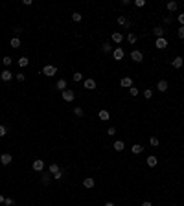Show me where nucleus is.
<instances>
[{
    "mask_svg": "<svg viewBox=\"0 0 184 206\" xmlns=\"http://www.w3.org/2000/svg\"><path fill=\"white\" fill-rule=\"evenodd\" d=\"M101 52H105V53H111V52H114V48L111 46V44L103 42V44H101Z\"/></svg>",
    "mask_w": 184,
    "mask_h": 206,
    "instance_id": "5701e85b",
    "label": "nucleus"
},
{
    "mask_svg": "<svg viewBox=\"0 0 184 206\" xmlns=\"http://www.w3.org/2000/svg\"><path fill=\"white\" fill-rule=\"evenodd\" d=\"M111 39H112V42H116V44H120V42L123 41V35H122L120 31H114V33H112V37H111Z\"/></svg>",
    "mask_w": 184,
    "mask_h": 206,
    "instance_id": "9b49d317",
    "label": "nucleus"
},
{
    "mask_svg": "<svg viewBox=\"0 0 184 206\" xmlns=\"http://www.w3.org/2000/svg\"><path fill=\"white\" fill-rule=\"evenodd\" d=\"M144 98H146V99H151V98H153V88H146V90H144Z\"/></svg>",
    "mask_w": 184,
    "mask_h": 206,
    "instance_id": "c85d7f7f",
    "label": "nucleus"
},
{
    "mask_svg": "<svg viewBox=\"0 0 184 206\" xmlns=\"http://www.w3.org/2000/svg\"><path fill=\"white\" fill-rule=\"evenodd\" d=\"M107 134H109V136H114V134H116V129H114V127H109Z\"/></svg>",
    "mask_w": 184,
    "mask_h": 206,
    "instance_id": "ea45409f",
    "label": "nucleus"
},
{
    "mask_svg": "<svg viewBox=\"0 0 184 206\" xmlns=\"http://www.w3.org/2000/svg\"><path fill=\"white\" fill-rule=\"evenodd\" d=\"M131 151L135 153V155H140V153L144 151V147H142L140 144H135V145H133V147H131Z\"/></svg>",
    "mask_w": 184,
    "mask_h": 206,
    "instance_id": "b1692460",
    "label": "nucleus"
},
{
    "mask_svg": "<svg viewBox=\"0 0 184 206\" xmlns=\"http://www.w3.org/2000/svg\"><path fill=\"white\" fill-rule=\"evenodd\" d=\"M168 88H170V85H168L166 79H160V81L157 83V90H158V92H166Z\"/></svg>",
    "mask_w": 184,
    "mask_h": 206,
    "instance_id": "39448f33",
    "label": "nucleus"
},
{
    "mask_svg": "<svg viewBox=\"0 0 184 206\" xmlns=\"http://www.w3.org/2000/svg\"><path fill=\"white\" fill-rule=\"evenodd\" d=\"M105 206H114V204L112 203H105Z\"/></svg>",
    "mask_w": 184,
    "mask_h": 206,
    "instance_id": "49530a36",
    "label": "nucleus"
},
{
    "mask_svg": "<svg viewBox=\"0 0 184 206\" xmlns=\"http://www.w3.org/2000/svg\"><path fill=\"white\" fill-rule=\"evenodd\" d=\"M142 206H151V203H149V201H146V203H142Z\"/></svg>",
    "mask_w": 184,
    "mask_h": 206,
    "instance_id": "c03bdc74",
    "label": "nucleus"
},
{
    "mask_svg": "<svg viewBox=\"0 0 184 206\" xmlns=\"http://www.w3.org/2000/svg\"><path fill=\"white\" fill-rule=\"evenodd\" d=\"M9 44H11V48H21V39H18V37H13Z\"/></svg>",
    "mask_w": 184,
    "mask_h": 206,
    "instance_id": "a878e982",
    "label": "nucleus"
},
{
    "mask_svg": "<svg viewBox=\"0 0 184 206\" xmlns=\"http://www.w3.org/2000/svg\"><path fill=\"white\" fill-rule=\"evenodd\" d=\"M118 24H120V26H125V28H131V21H127L125 17H118Z\"/></svg>",
    "mask_w": 184,
    "mask_h": 206,
    "instance_id": "4468645a",
    "label": "nucleus"
},
{
    "mask_svg": "<svg viewBox=\"0 0 184 206\" xmlns=\"http://www.w3.org/2000/svg\"><path fill=\"white\" fill-rule=\"evenodd\" d=\"M4 204H6V206H15V201H13V199H9V197H8L6 201H4Z\"/></svg>",
    "mask_w": 184,
    "mask_h": 206,
    "instance_id": "58836bf2",
    "label": "nucleus"
},
{
    "mask_svg": "<svg viewBox=\"0 0 184 206\" xmlns=\"http://www.w3.org/2000/svg\"><path fill=\"white\" fill-rule=\"evenodd\" d=\"M129 94H131V96H138V88L136 87H131V88H129Z\"/></svg>",
    "mask_w": 184,
    "mask_h": 206,
    "instance_id": "72a5a7b5",
    "label": "nucleus"
},
{
    "mask_svg": "<svg viewBox=\"0 0 184 206\" xmlns=\"http://www.w3.org/2000/svg\"><path fill=\"white\" fill-rule=\"evenodd\" d=\"M55 87H57L59 90H61V92H63V90H66V79H59Z\"/></svg>",
    "mask_w": 184,
    "mask_h": 206,
    "instance_id": "4be33fe9",
    "label": "nucleus"
},
{
    "mask_svg": "<svg viewBox=\"0 0 184 206\" xmlns=\"http://www.w3.org/2000/svg\"><path fill=\"white\" fill-rule=\"evenodd\" d=\"M153 33H155L157 39H162V37H164V28H162V26H157L155 29H153Z\"/></svg>",
    "mask_w": 184,
    "mask_h": 206,
    "instance_id": "412c9836",
    "label": "nucleus"
},
{
    "mask_svg": "<svg viewBox=\"0 0 184 206\" xmlns=\"http://www.w3.org/2000/svg\"><path fill=\"white\" fill-rule=\"evenodd\" d=\"M42 169H44V162H42V160H33V171L41 173Z\"/></svg>",
    "mask_w": 184,
    "mask_h": 206,
    "instance_id": "6e6552de",
    "label": "nucleus"
},
{
    "mask_svg": "<svg viewBox=\"0 0 184 206\" xmlns=\"http://www.w3.org/2000/svg\"><path fill=\"white\" fill-rule=\"evenodd\" d=\"M57 171H61L59 164H50V168H48V173H50V175H55Z\"/></svg>",
    "mask_w": 184,
    "mask_h": 206,
    "instance_id": "aec40b11",
    "label": "nucleus"
},
{
    "mask_svg": "<svg viewBox=\"0 0 184 206\" xmlns=\"http://www.w3.org/2000/svg\"><path fill=\"white\" fill-rule=\"evenodd\" d=\"M6 134H8V129L4 127V125H0V138H2V136H6Z\"/></svg>",
    "mask_w": 184,
    "mask_h": 206,
    "instance_id": "f704fd0d",
    "label": "nucleus"
},
{
    "mask_svg": "<svg viewBox=\"0 0 184 206\" xmlns=\"http://www.w3.org/2000/svg\"><path fill=\"white\" fill-rule=\"evenodd\" d=\"M11 160H13V157L9 153H4L2 157H0V162H2L4 166H8V164H11Z\"/></svg>",
    "mask_w": 184,
    "mask_h": 206,
    "instance_id": "1a4fd4ad",
    "label": "nucleus"
},
{
    "mask_svg": "<svg viewBox=\"0 0 184 206\" xmlns=\"http://www.w3.org/2000/svg\"><path fill=\"white\" fill-rule=\"evenodd\" d=\"M11 63H13V59H11V57H4V64H6V66H9Z\"/></svg>",
    "mask_w": 184,
    "mask_h": 206,
    "instance_id": "a19ab883",
    "label": "nucleus"
},
{
    "mask_svg": "<svg viewBox=\"0 0 184 206\" xmlns=\"http://www.w3.org/2000/svg\"><path fill=\"white\" fill-rule=\"evenodd\" d=\"M94 184H96V180H94L92 177H87L85 180H83V186H85V188H94Z\"/></svg>",
    "mask_w": 184,
    "mask_h": 206,
    "instance_id": "f3484780",
    "label": "nucleus"
},
{
    "mask_svg": "<svg viewBox=\"0 0 184 206\" xmlns=\"http://www.w3.org/2000/svg\"><path fill=\"white\" fill-rule=\"evenodd\" d=\"M120 85H122V87H127V88H131V87H133V79H131V77H122Z\"/></svg>",
    "mask_w": 184,
    "mask_h": 206,
    "instance_id": "2eb2a0df",
    "label": "nucleus"
},
{
    "mask_svg": "<svg viewBox=\"0 0 184 206\" xmlns=\"http://www.w3.org/2000/svg\"><path fill=\"white\" fill-rule=\"evenodd\" d=\"M55 72H57V68L53 66V64H48V66H44V68H42V74H44V76H48V77L55 76Z\"/></svg>",
    "mask_w": 184,
    "mask_h": 206,
    "instance_id": "f03ea898",
    "label": "nucleus"
},
{
    "mask_svg": "<svg viewBox=\"0 0 184 206\" xmlns=\"http://www.w3.org/2000/svg\"><path fill=\"white\" fill-rule=\"evenodd\" d=\"M74 98H76V94H74V90H70V88L63 90V99H64V101H74Z\"/></svg>",
    "mask_w": 184,
    "mask_h": 206,
    "instance_id": "7ed1b4c3",
    "label": "nucleus"
},
{
    "mask_svg": "<svg viewBox=\"0 0 184 206\" xmlns=\"http://www.w3.org/2000/svg\"><path fill=\"white\" fill-rule=\"evenodd\" d=\"M179 22H181V26H184V13L179 15Z\"/></svg>",
    "mask_w": 184,
    "mask_h": 206,
    "instance_id": "37998d69",
    "label": "nucleus"
},
{
    "mask_svg": "<svg viewBox=\"0 0 184 206\" xmlns=\"http://www.w3.org/2000/svg\"><path fill=\"white\" fill-rule=\"evenodd\" d=\"M72 21H74V22H81V15H79V13H74V15H72Z\"/></svg>",
    "mask_w": 184,
    "mask_h": 206,
    "instance_id": "2f4dec72",
    "label": "nucleus"
},
{
    "mask_svg": "<svg viewBox=\"0 0 184 206\" xmlns=\"http://www.w3.org/2000/svg\"><path fill=\"white\" fill-rule=\"evenodd\" d=\"M166 8H168V11H177V2H168L166 4Z\"/></svg>",
    "mask_w": 184,
    "mask_h": 206,
    "instance_id": "cd10ccee",
    "label": "nucleus"
},
{
    "mask_svg": "<svg viewBox=\"0 0 184 206\" xmlns=\"http://www.w3.org/2000/svg\"><path fill=\"white\" fill-rule=\"evenodd\" d=\"M155 46H157L158 50H164V48H168V39H166V37H162V39H157Z\"/></svg>",
    "mask_w": 184,
    "mask_h": 206,
    "instance_id": "423d86ee",
    "label": "nucleus"
},
{
    "mask_svg": "<svg viewBox=\"0 0 184 206\" xmlns=\"http://www.w3.org/2000/svg\"><path fill=\"white\" fill-rule=\"evenodd\" d=\"M149 144H151V145H158V138L157 136H151V138H149Z\"/></svg>",
    "mask_w": 184,
    "mask_h": 206,
    "instance_id": "c9c22d12",
    "label": "nucleus"
},
{
    "mask_svg": "<svg viewBox=\"0 0 184 206\" xmlns=\"http://www.w3.org/2000/svg\"><path fill=\"white\" fill-rule=\"evenodd\" d=\"M127 41L131 42V44H135V42H136V35H135V33H129V35H127Z\"/></svg>",
    "mask_w": 184,
    "mask_h": 206,
    "instance_id": "7c9ffc66",
    "label": "nucleus"
},
{
    "mask_svg": "<svg viewBox=\"0 0 184 206\" xmlns=\"http://www.w3.org/2000/svg\"><path fill=\"white\" fill-rule=\"evenodd\" d=\"M0 77H2V81H4V83H8L9 79L13 77V72H11V70H8V68H6V70H4L2 74H0Z\"/></svg>",
    "mask_w": 184,
    "mask_h": 206,
    "instance_id": "0eeeda50",
    "label": "nucleus"
},
{
    "mask_svg": "<svg viewBox=\"0 0 184 206\" xmlns=\"http://www.w3.org/2000/svg\"><path fill=\"white\" fill-rule=\"evenodd\" d=\"M15 77H17L18 81H24V79H26V76H24V74H15Z\"/></svg>",
    "mask_w": 184,
    "mask_h": 206,
    "instance_id": "79ce46f5",
    "label": "nucleus"
},
{
    "mask_svg": "<svg viewBox=\"0 0 184 206\" xmlns=\"http://www.w3.org/2000/svg\"><path fill=\"white\" fill-rule=\"evenodd\" d=\"M74 114H76L77 118H83L85 116V110H83L81 107H74Z\"/></svg>",
    "mask_w": 184,
    "mask_h": 206,
    "instance_id": "393cba45",
    "label": "nucleus"
},
{
    "mask_svg": "<svg viewBox=\"0 0 184 206\" xmlns=\"http://www.w3.org/2000/svg\"><path fill=\"white\" fill-rule=\"evenodd\" d=\"M135 6H136V8H144V6H146V0H136Z\"/></svg>",
    "mask_w": 184,
    "mask_h": 206,
    "instance_id": "e433bc0d",
    "label": "nucleus"
},
{
    "mask_svg": "<svg viewBox=\"0 0 184 206\" xmlns=\"http://www.w3.org/2000/svg\"><path fill=\"white\" fill-rule=\"evenodd\" d=\"M83 87L88 88V90H94L96 88V81H94V79H85V81H83Z\"/></svg>",
    "mask_w": 184,
    "mask_h": 206,
    "instance_id": "9d476101",
    "label": "nucleus"
},
{
    "mask_svg": "<svg viewBox=\"0 0 184 206\" xmlns=\"http://www.w3.org/2000/svg\"><path fill=\"white\" fill-rule=\"evenodd\" d=\"M98 118L101 120V122H107V120H111V114H109V110H99Z\"/></svg>",
    "mask_w": 184,
    "mask_h": 206,
    "instance_id": "ddd939ff",
    "label": "nucleus"
},
{
    "mask_svg": "<svg viewBox=\"0 0 184 206\" xmlns=\"http://www.w3.org/2000/svg\"><path fill=\"white\" fill-rule=\"evenodd\" d=\"M50 182H52V175H50V173H46V175H42V177H41V184L42 186H48Z\"/></svg>",
    "mask_w": 184,
    "mask_h": 206,
    "instance_id": "6ab92c4d",
    "label": "nucleus"
},
{
    "mask_svg": "<svg viewBox=\"0 0 184 206\" xmlns=\"http://www.w3.org/2000/svg\"><path fill=\"white\" fill-rule=\"evenodd\" d=\"M112 57L116 59V61H122V59L125 57V52H123L122 48H114V52H112Z\"/></svg>",
    "mask_w": 184,
    "mask_h": 206,
    "instance_id": "20e7f679",
    "label": "nucleus"
},
{
    "mask_svg": "<svg viewBox=\"0 0 184 206\" xmlns=\"http://www.w3.org/2000/svg\"><path fill=\"white\" fill-rule=\"evenodd\" d=\"M171 64H173V68H181L182 64H184V59H182V57H175V59L171 61Z\"/></svg>",
    "mask_w": 184,
    "mask_h": 206,
    "instance_id": "a211bd4d",
    "label": "nucleus"
},
{
    "mask_svg": "<svg viewBox=\"0 0 184 206\" xmlns=\"http://www.w3.org/2000/svg\"><path fill=\"white\" fill-rule=\"evenodd\" d=\"M4 201H6V199H4V195H0V204H2Z\"/></svg>",
    "mask_w": 184,
    "mask_h": 206,
    "instance_id": "a18cd8bd",
    "label": "nucleus"
},
{
    "mask_svg": "<svg viewBox=\"0 0 184 206\" xmlns=\"http://www.w3.org/2000/svg\"><path fill=\"white\" fill-rule=\"evenodd\" d=\"M131 59L135 63H142L144 61V53L140 52V50H133V52H131Z\"/></svg>",
    "mask_w": 184,
    "mask_h": 206,
    "instance_id": "f257e3e1",
    "label": "nucleus"
},
{
    "mask_svg": "<svg viewBox=\"0 0 184 206\" xmlns=\"http://www.w3.org/2000/svg\"><path fill=\"white\" fill-rule=\"evenodd\" d=\"M63 175H64L63 171H57L55 175H52V179H55V180H61V179H63Z\"/></svg>",
    "mask_w": 184,
    "mask_h": 206,
    "instance_id": "473e14b6",
    "label": "nucleus"
},
{
    "mask_svg": "<svg viewBox=\"0 0 184 206\" xmlns=\"http://www.w3.org/2000/svg\"><path fill=\"white\" fill-rule=\"evenodd\" d=\"M72 79H74V81H83V74H79V72H76V74H74V76H72Z\"/></svg>",
    "mask_w": 184,
    "mask_h": 206,
    "instance_id": "c756f323",
    "label": "nucleus"
},
{
    "mask_svg": "<svg viewBox=\"0 0 184 206\" xmlns=\"http://www.w3.org/2000/svg\"><path fill=\"white\" fill-rule=\"evenodd\" d=\"M177 35H179V39H184V26H181V28H179Z\"/></svg>",
    "mask_w": 184,
    "mask_h": 206,
    "instance_id": "4c0bfd02",
    "label": "nucleus"
},
{
    "mask_svg": "<svg viewBox=\"0 0 184 206\" xmlns=\"http://www.w3.org/2000/svg\"><path fill=\"white\" fill-rule=\"evenodd\" d=\"M112 147H114V151H118V153H120V151H123V149H125V144H123L122 140H116Z\"/></svg>",
    "mask_w": 184,
    "mask_h": 206,
    "instance_id": "f8f14e48",
    "label": "nucleus"
},
{
    "mask_svg": "<svg viewBox=\"0 0 184 206\" xmlns=\"http://www.w3.org/2000/svg\"><path fill=\"white\" fill-rule=\"evenodd\" d=\"M28 64H29V61H28V57H21V59H18V66H21V68H26Z\"/></svg>",
    "mask_w": 184,
    "mask_h": 206,
    "instance_id": "bb28decb",
    "label": "nucleus"
},
{
    "mask_svg": "<svg viewBox=\"0 0 184 206\" xmlns=\"http://www.w3.org/2000/svg\"><path fill=\"white\" fill-rule=\"evenodd\" d=\"M146 162H147V166H149V168H155V166L158 164V158L151 155V157H147V160H146Z\"/></svg>",
    "mask_w": 184,
    "mask_h": 206,
    "instance_id": "dca6fc26",
    "label": "nucleus"
}]
</instances>
